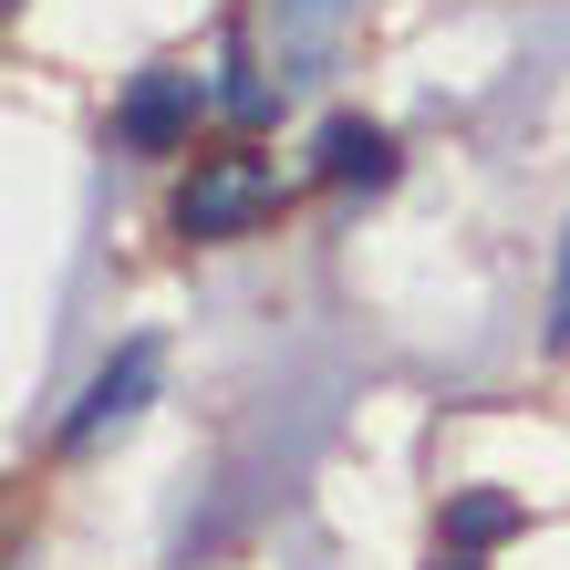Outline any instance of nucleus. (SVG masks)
<instances>
[{"instance_id": "nucleus-1", "label": "nucleus", "mask_w": 570, "mask_h": 570, "mask_svg": "<svg viewBox=\"0 0 570 570\" xmlns=\"http://www.w3.org/2000/svg\"><path fill=\"white\" fill-rule=\"evenodd\" d=\"M281 208V177L271 156H197V177L177 187V228L187 239H239Z\"/></svg>"}, {"instance_id": "nucleus-2", "label": "nucleus", "mask_w": 570, "mask_h": 570, "mask_svg": "<svg viewBox=\"0 0 570 570\" xmlns=\"http://www.w3.org/2000/svg\"><path fill=\"white\" fill-rule=\"evenodd\" d=\"M156 374H166V343H156V332H136V343H125L105 374L73 394V415H62V446L83 456V446H105L125 415H146V405H156Z\"/></svg>"}, {"instance_id": "nucleus-3", "label": "nucleus", "mask_w": 570, "mask_h": 570, "mask_svg": "<svg viewBox=\"0 0 570 570\" xmlns=\"http://www.w3.org/2000/svg\"><path fill=\"white\" fill-rule=\"evenodd\" d=\"M197 105H208V83L177 73V62H156V73L125 83V105H115V136L136 146V156H177L197 136Z\"/></svg>"}, {"instance_id": "nucleus-4", "label": "nucleus", "mask_w": 570, "mask_h": 570, "mask_svg": "<svg viewBox=\"0 0 570 570\" xmlns=\"http://www.w3.org/2000/svg\"><path fill=\"white\" fill-rule=\"evenodd\" d=\"M343 21H353V0H271V62H281V83L332 73V42H343Z\"/></svg>"}, {"instance_id": "nucleus-5", "label": "nucleus", "mask_w": 570, "mask_h": 570, "mask_svg": "<svg viewBox=\"0 0 570 570\" xmlns=\"http://www.w3.org/2000/svg\"><path fill=\"white\" fill-rule=\"evenodd\" d=\"M312 156H322V187H384L394 177V136H384V125H363V115H332Z\"/></svg>"}, {"instance_id": "nucleus-6", "label": "nucleus", "mask_w": 570, "mask_h": 570, "mask_svg": "<svg viewBox=\"0 0 570 570\" xmlns=\"http://www.w3.org/2000/svg\"><path fill=\"white\" fill-rule=\"evenodd\" d=\"M498 540H519V498L456 488V498H446V550H498Z\"/></svg>"}, {"instance_id": "nucleus-7", "label": "nucleus", "mask_w": 570, "mask_h": 570, "mask_svg": "<svg viewBox=\"0 0 570 570\" xmlns=\"http://www.w3.org/2000/svg\"><path fill=\"white\" fill-rule=\"evenodd\" d=\"M218 73H228V83H218V105H228V115H239V125H259V115H271V105H281V94H271V83H259V73H249V62H218Z\"/></svg>"}, {"instance_id": "nucleus-8", "label": "nucleus", "mask_w": 570, "mask_h": 570, "mask_svg": "<svg viewBox=\"0 0 570 570\" xmlns=\"http://www.w3.org/2000/svg\"><path fill=\"white\" fill-rule=\"evenodd\" d=\"M550 343H570V228H560V271H550Z\"/></svg>"}, {"instance_id": "nucleus-9", "label": "nucleus", "mask_w": 570, "mask_h": 570, "mask_svg": "<svg viewBox=\"0 0 570 570\" xmlns=\"http://www.w3.org/2000/svg\"><path fill=\"white\" fill-rule=\"evenodd\" d=\"M435 570H466V550H456V560H435Z\"/></svg>"}]
</instances>
